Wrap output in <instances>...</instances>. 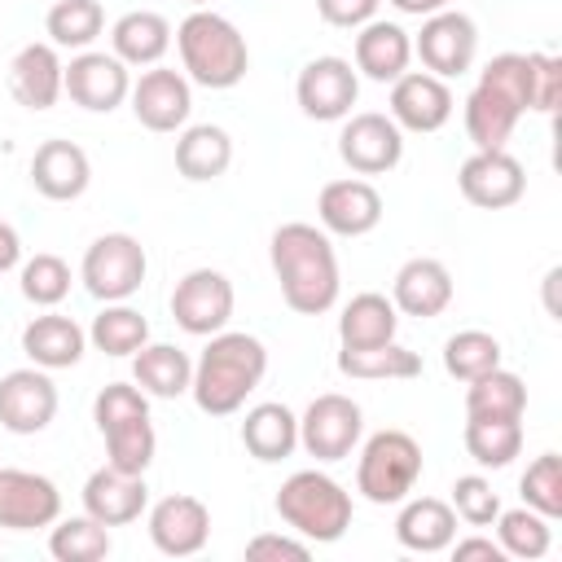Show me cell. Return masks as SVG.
<instances>
[{
  "mask_svg": "<svg viewBox=\"0 0 562 562\" xmlns=\"http://www.w3.org/2000/svg\"><path fill=\"white\" fill-rule=\"evenodd\" d=\"M268 259L281 285V299L299 316H321L338 303V255L325 228L290 220L272 233Z\"/></svg>",
  "mask_w": 562,
  "mask_h": 562,
  "instance_id": "1",
  "label": "cell"
},
{
  "mask_svg": "<svg viewBox=\"0 0 562 562\" xmlns=\"http://www.w3.org/2000/svg\"><path fill=\"white\" fill-rule=\"evenodd\" d=\"M263 373H268V347L255 334L220 329L211 334L206 351L193 364L189 395L206 417H228L246 404V395L263 382Z\"/></svg>",
  "mask_w": 562,
  "mask_h": 562,
  "instance_id": "2",
  "label": "cell"
},
{
  "mask_svg": "<svg viewBox=\"0 0 562 562\" xmlns=\"http://www.w3.org/2000/svg\"><path fill=\"white\" fill-rule=\"evenodd\" d=\"M176 48H180V66L189 83H202L211 92L237 88L250 70V48L246 35L215 9H193L180 26H176Z\"/></svg>",
  "mask_w": 562,
  "mask_h": 562,
  "instance_id": "3",
  "label": "cell"
},
{
  "mask_svg": "<svg viewBox=\"0 0 562 562\" xmlns=\"http://www.w3.org/2000/svg\"><path fill=\"white\" fill-rule=\"evenodd\" d=\"M277 518L307 544H334L351 527V492L325 470H294L277 487Z\"/></svg>",
  "mask_w": 562,
  "mask_h": 562,
  "instance_id": "4",
  "label": "cell"
},
{
  "mask_svg": "<svg viewBox=\"0 0 562 562\" xmlns=\"http://www.w3.org/2000/svg\"><path fill=\"white\" fill-rule=\"evenodd\" d=\"M92 417L105 439V461L119 470L145 474L154 461V448H158V435L149 422V395L132 382H110V386H101Z\"/></svg>",
  "mask_w": 562,
  "mask_h": 562,
  "instance_id": "5",
  "label": "cell"
},
{
  "mask_svg": "<svg viewBox=\"0 0 562 562\" xmlns=\"http://www.w3.org/2000/svg\"><path fill=\"white\" fill-rule=\"evenodd\" d=\"M422 479V443L408 430H378L356 461V492L369 505H400Z\"/></svg>",
  "mask_w": 562,
  "mask_h": 562,
  "instance_id": "6",
  "label": "cell"
},
{
  "mask_svg": "<svg viewBox=\"0 0 562 562\" xmlns=\"http://www.w3.org/2000/svg\"><path fill=\"white\" fill-rule=\"evenodd\" d=\"M145 272H149L145 246L132 233H105V237H97L83 250V263H79V277L88 285V294L101 299V303H127L140 290Z\"/></svg>",
  "mask_w": 562,
  "mask_h": 562,
  "instance_id": "7",
  "label": "cell"
},
{
  "mask_svg": "<svg viewBox=\"0 0 562 562\" xmlns=\"http://www.w3.org/2000/svg\"><path fill=\"white\" fill-rule=\"evenodd\" d=\"M360 435H364V413H360V404L351 395H338V391L316 395L307 404V413L299 417V443H303V452L316 457V461H325V465L351 457L356 443H360Z\"/></svg>",
  "mask_w": 562,
  "mask_h": 562,
  "instance_id": "8",
  "label": "cell"
},
{
  "mask_svg": "<svg viewBox=\"0 0 562 562\" xmlns=\"http://www.w3.org/2000/svg\"><path fill=\"white\" fill-rule=\"evenodd\" d=\"M356 97H360V75H356V66L347 57H334V53L312 57L299 70V79H294V101L316 123L347 119L351 105H356Z\"/></svg>",
  "mask_w": 562,
  "mask_h": 562,
  "instance_id": "9",
  "label": "cell"
},
{
  "mask_svg": "<svg viewBox=\"0 0 562 562\" xmlns=\"http://www.w3.org/2000/svg\"><path fill=\"white\" fill-rule=\"evenodd\" d=\"M413 53L439 79L465 75L474 66V53H479V26L461 9H439V13L422 18V31L413 40Z\"/></svg>",
  "mask_w": 562,
  "mask_h": 562,
  "instance_id": "10",
  "label": "cell"
},
{
  "mask_svg": "<svg viewBox=\"0 0 562 562\" xmlns=\"http://www.w3.org/2000/svg\"><path fill=\"white\" fill-rule=\"evenodd\" d=\"M338 158L356 176H386L404 158V132L395 127L391 114H378V110L347 114V123L338 132Z\"/></svg>",
  "mask_w": 562,
  "mask_h": 562,
  "instance_id": "11",
  "label": "cell"
},
{
  "mask_svg": "<svg viewBox=\"0 0 562 562\" xmlns=\"http://www.w3.org/2000/svg\"><path fill=\"white\" fill-rule=\"evenodd\" d=\"M171 316L184 334L193 338H211L228 325L233 316V281L215 268H193L176 281L171 290Z\"/></svg>",
  "mask_w": 562,
  "mask_h": 562,
  "instance_id": "12",
  "label": "cell"
},
{
  "mask_svg": "<svg viewBox=\"0 0 562 562\" xmlns=\"http://www.w3.org/2000/svg\"><path fill=\"white\" fill-rule=\"evenodd\" d=\"M61 92H66L79 110H88V114H110V110H119V105L127 101L132 75H127V66H123L114 53H92V48H83V53L70 57V66H66V75H61Z\"/></svg>",
  "mask_w": 562,
  "mask_h": 562,
  "instance_id": "13",
  "label": "cell"
},
{
  "mask_svg": "<svg viewBox=\"0 0 562 562\" xmlns=\"http://www.w3.org/2000/svg\"><path fill=\"white\" fill-rule=\"evenodd\" d=\"M461 198L479 211H505L527 193V171L509 149H474L457 171Z\"/></svg>",
  "mask_w": 562,
  "mask_h": 562,
  "instance_id": "14",
  "label": "cell"
},
{
  "mask_svg": "<svg viewBox=\"0 0 562 562\" xmlns=\"http://www.w3.org/2000/svg\"><path fill=\"white\" fill-rule=\"evenodd\" d=\"M61 518V492L48 474L0 465V527L4 531H40Z\"/></svg>",
  "mask_w": 562,
  "mask_h": 562,
  "instance_id": "15",
  "label": "cell"
},
{
  "mask_svg": "<svg viewBox=\"0 0 562 562\" xmlns=\"http://www.w3.org/2000/svg\"><path fill=\"white\" fill-rule=\"evenodd\" d=\"M57 417V386L48 369L26 364L0 378V426L9 435H40Z\"/></svg>",
  "mask_w": 562,
  "mask_h": 562,
  "instance_id": "16",
  "label": "cell"
},
{
  "mask_svg": "<svg viewBox=\"0 0 562 562\" xmlns=\"http://www.w3.org/2000/svg\"><path fill=\"white\" fill-rule=\"evenodd\" d=\"M127 101H132V114H136L140 127H149V132H180L189 123V110H193V88H189V79L180 70L149 66L132 83Z\"/></svg>",
  "mask_w": 562,
  "mask_h": 562,
  "instance_id": "17",
  "label": "cell"
},
{
  "mask_svg": "<svg viewBox=\"0 0 562 562\" xmlns=\"http://www.w3.org/2000/svg\"><path fill=\"white\" fill-rule=\"evenodd\" d=\"M391 119L400 132H439L452 119V88L430 70H404L391 83Z\"/></svg>",
  "mask_w": 562,
  "mask_h": 562,
  "instance_id": "18",
  "label": "cell"
},
{
  "mask_svg": "<svg viewBox=\"0 0 562 562\" xmlns=\"http://www.w3.org/2000/svg\"><path fill=\"white\" fill-rule=\"evenodd\" d=\"M316 220L334 237H364L382 224V193L360 176L329 180L316 198Z\"/></svg>",
  "mask_w": 562,
  "mask_h": 562,
  "instance_id": "19",
  "label": "cell"
},
{
  "mask_svg": "<svg viewBox=\"0 0 562 562\" xmlns=\"http://www.w3.org/2000/svg\"><path fill=\"white\" fill-rule=\"evenodd\" d=\"M149 540L167 558H193L211 540V509L198 496H184V492L162 496L149 509Z\"/></svg>",
  "mask_w": 562,
  "mask_h": 562,
  "instance_id": "20",
  "label": "cell"
},
{
  "mask_svg": "<svg viewBox=\"0 0 562 562\" xmlns=\"http://www.w3.org/2000/svg\"><path fill=\"white\" fill-rule=\"evenodd\" d=\"M83 514H92L97 522L105 527H127L145 514L149 505V487H145V474H132V470H119V465H101L88 474L83 483Z\"/></svg>",
  "mask_w": 562,
  "mask_h": 562,
  "instance_id": "21",
  "label": "cell"
},
{
  "mask_svg": "<svg viewBox=\"0 0 562 562\" xmlns=\"http://www.w3.org/2000/svg\"><path fill=\"white\" fill-rule=\"evenodd\" d=\"M391 303L395 312L404 316H417V321H435L439 312H448L452 303V272L430 259V255H417L408 263H400L395 281H391Z\"/></svg>",
  "mask_w": 562,
  "mask_h": 562,
  "instance_id": "22",
  "label": "cell"
},
{
  "mask_svg": "<svg viewBox=\"0 0 562 562\" xmlns=\"http://www.w3.org/2000/svg\"><path fill=\"white\" fill-rule=\"evenodd\" d=\"M61 57L57 44H22L9 61V92L26 110H53L61 97Z\"/></svg>",
  "mask_w": 562,
  "mask_h": 562,
  "instance_id": "23",
  "label": "cell"
},
{
  "mask_svg": "<svg viewBox=\"0 0 562 562\" xmlns=\"http://www.w3.org/2000/svg\"><path fill=\"white\" fill-rule=\"evenodd\" d=\"M88 180H92V162H88V154L75 140H44L31 154V184L48 202H75V198H83Z\"/></svg>",
  "mask_w": 562,
  "mask_h": 562,
  "instance_id": "24",
  "label": "cell"
},
{
  "mask_svg": "<svg viewBox=\"0 0 562 562\" xmlns=\"http://www.w3.org/2000/svg\"><path fill=\"white\" fill-rule=\"evenodd\" d=\"M413 61V40L400 22H364L356 35V75L373 79V83H395Z\"/></svg>",
  "mask_w": 562,
  "mask_h": 562,
  "instance_id": "25",
  "label": "cell"
},
{
  "mask_svg": "<svg viewBox=\"0 0 562 562\" xmlns=\"http://www.w3.org/2000/svg\"><path fill=\"white\" fill-rule=\"evenodd\" d=\"M395 518V540L413 553H439L457 540V514L439 496H404Z\"/></svg>",
  "mask_w": 562,
  "mask_h": 562,
  "instance_id": "26",
  "label": "cell"
},
{
  "mask_svg": "<svg viewBox=\"0 0 562 562\" xmlns=\"http://www.w3.org/2000/svg\"><path fill=\"white\" fill-rule=\"evenodd\" d=\"M83 347H88V334H83L70 316H61V312H44V316H35V321L22 329V351H26V360L40 364V369H48V373L79 364V360H83Z\"/></svg>",
  "mask_w": 562,
  "mask_h": 562,
  "instance_id": "27",
  "label": "cell"
},
{
  "mask_svg": "<svg viewBox=\"0 0 562 562\" xmlns=\"http://www.w3.org/2000/svg\"><path fill=\"white\" fill-rule=\"evenodd\" d=\"M110 44L123 66H158L171 48V22L154 9H132L110 26Z\"/></svg>",
  "mask_w": 562,
  "mask_h": 562,
  "instance_id": "28",
  "label": "cell"
},
{
  "mask_svg": "<svg viewBox=\"0 0 562 562\" xmlns=\"http://www.w3.org/2000/svg\"><path fill=\"white\" fill-rule=\"evenodd\" d=\"M233 162V136L215 123H193L180 132L176 140V171L193 184H206V180H220Z\"/></svg>",
  "mask_w": 562,
  "mask_h": 562,
  "instance_id": "29",
  "label": "cell"
},
{
  "mask_svg": "<svg viewBox=\"0 0 562 562\" xmlns=\"http://www.w3.org/2000/svg\"><path fill=\"white\" fill-rule=\"evenodd\" d=\"M241 443H246V452H250L255 461H263V465L285 461V457L299 448V417H294L285 404H277V400L255 404V408L246 413V422H241Z\"/></svg>",
  "mask_w": 562,
  "mask_h": 562,
  "instance_id": "30",
  "label": "cell"
},
{
  "mask_svg": "<svg viewBox=\"0 0 562 562\" xmlns=\"http://www.w3.org/2000/svg\"><path fill=\"white\" fill-rule=\"evenodd\" d=\"M132 378H136V386H140L145 395H154V400H176V395H184L189 382H193V360H189L180 347H171V342H145V347L132 356Z\"/></svg>",
  "mask_w": 562,
  "mask_h": 562,
  "instance_id": "31",
  "label": "cell"
},
{
  "mask_svg": "<svg viewBox=\"0 0 562 562\" xmlns=\"http://www.w3.org/2000/svg\"><path fill=\"white\" fill-rule=\"evenodd\" d=\"M338 373L360 378V382H408L422 373V356L408 351L404 342H378V347H342L338 351Z\"/></svg>",
  "mask_w": 562,
  "mask_h": 562,
  "instance_id": "32",
  "label": "cell"
},
{
  "mask_svg": "<svg viewBox=\"0 0 562 562\" xmlns=\"http://www.w3.org/2000/svg\"><path fill=\"white\" fill-rule=\"evenodd\" d=\"M395 329H400V312H395V303H391L386 294H378V290L356 294V299L342 307V316H338V338H342V347H378V342H391Z\"/></svg>",
  "mask_w": 562,
  "mask_h": 562,
  "instance_id": "33",
  "label": "cell"
},
{
  "mask_svg": "<svg viewBox=\"0 0 562 562\" xmlns=\"http://www.w3.org/2000/svg\"><path fill=\"white\" fill-rule=\"evenodd\" d=\"M465 452L483 470H505L522 452V417H465Z\"/></svg>",
  "mask_w": 562,
  "mask_h": 562,
  "instance_id": "34",
  "label": "cell"
},
{
  "mask_svg": "<svg viewBox=\"0 0 562 562\" xmlns=\"http://www.w3.org/2000/svg\"><path fill=\"white\" fill-rule=\"evenodd\" d=\"M518 119L522 114L487 83H474V92L465 97V136L474 140V149H505Z\"/></svg>",
  "mask_w": 562,
  "mask_h": 562,
  "instance_id": "35",
  "label": "cell"
},
{
  "mask_svg": "<svg viewBox=\"0 0 562 562\" xmlns=\"http://www.w3.org/2000/svg\"><path fill=\"white\" fill-rule=\"evenodd\" d=\"M88 342L97 351H105V356H136L149 342V321L136 307H127V303H105L92 316Z\"/></svg>",
  "mask_w": 562,
  "mask_h": 562,
  "instance_id": "36",
  "label": "cell"
},
{
  "mask_svg": "<svg viewBox=\"0 0 562 562\" xmlns=\"http://www.w3.org/2000/svg\"><path fill=\"white\" fill-rule=\"evenodd\" d=\"M527 413V386L509 369H492L470 382L465 391V417H522Z\"/></svg>",
  "mask_w": 562,
  "mask_h": 562,
  "instance_id": "37",
  "label": "cell"
},
{
  "mask_svg": "<svg viewBox=\"0 0 562 562\" xmlns=\"http://www.w3.org/2000/svg\"><path fill=\"white\" fill-rule=\"evenodd\" d=\"M110 549H114L110 527L97 522L92 514H75V518H57L53 522L48 553L57 562H101V558H110Z\"/></svg>",
  "mask_w": 562,
  "mask_h": 562,
  "instance_id": "38",
  "label": "cell"
},
{
  "mask_svg": "<svg viewBox=\"0 0 562 562\" xmlns=\"http://www.w3.org/2000/svg\"><path fill=\"white\" fill-rule=\"evenodd\" d=\"M496 544L505 549V558L536 562V558L549 553V544H553V527H549V518L536 514L531 505L501 509V514H496Z\"/></svg>",
  "mask_w": 562,
  "mask_h": 562,
  "instance_id": "39",
  "label": "cell"
},
{
  "mask_svg": "<svg viewBox=\"0 0 562 562\" xmlns=\"http://www.w3.org/2000/svg\"><path fill=\"white\" fill-rule=\"evenodd\" d=\"M44 31H48V44L83 53L105 31V9L97 0H53Z\"/></svg>",
  "mask_w": 562,
  "mask_h": 562,
  "instance_id": "40",
  "label": "cell"
},
{
  "mask_svg": "<svg viewBox=\"0 0 562 562\" xmlns=\"http://www.w3.org/2000/svg\"><path fill=\"white\" fill-rule=\"evenodd\" d=\"M501 364V342L487 329H461L443 342V369L457 382H474Z\"/></svg>",
  "mask_w": 562,
  "mask_h": 562,
  "instance_id": "41",
  "label": "cell"
},
{
  "mask_svg": "<svg viewBox=\"0 0 562 562\" xmlns=\"http://www.w3.org/2000/svg\"><path fill=\"white\" fill-rule=\"evenodd\" d=\"M479 83H487L492 92H501L518 114L536 110V83H531V53H496L483 70Z\"/></svg>",
  "mask_w": 562,
  "mask_h": 562,
  "instance_id": "42",
  "label": "cell"
},
{
  "mask_svg": "<svg viewBox=\"0 0 562 562\" xmlns=\"http://www.w3.org/2000/svg\"><path fill=\"white\" fill-rule=\"evenodd\" d=\"M70 294V263L61 255H31L22 263V299H31L35 307H57Z\"/></svg>",
  "mask_w": 562,
  "mask_h": 562,
  "instance_id": "43",
  "label": "cell"
},
{
  "mask_svg": "<svg viewBox=\"0 0 562 562\" xmlns=\"http://www.w3.org/2000/svg\"><path fill=\"white\" fill-rule=\"evenodd\" d=\"M518 492H522V505H531L536 514H544L549 522L562 514V457L558 452H540L522 479H518Z\"/></svg>",
  "mask_w": 562,
  "mask_h": 562,
  "instance_id": "44",
  "label": "cell"
},
{
  "mask_svg": "<svg viewBox=\"0 0 562 562\" xmlns=\"http://www.w3.org/2000/svg\"><path fill=\"white\" fill-rule=\"evenodd\" d=\"M452 514L461 518V522H470V527H492L496 522V514H501V496L492 492V483L483 479V474H461L457 483H452Z\"/></svg>",
  "mask_w": 562,
  "mask_h": 562,
  "instance_id": "45",
  "label": "cell"
},
{
  "mask_svg": "<svg viewBox=\"0 0 562 562\" xmlns=\"http://www.w3.org/2000/svg\"><path fill=\"white\" fill-rule=\"evenodd\" d=\"M531 83H536V110L553 114L558 101H562V57L531 53Z\"/></svg>",
  "mask_w": 562,
  "mask_h": 562,
  "instance_id": "46",
  "label": "cell"
},
{
  "mask_svg": "<svg viewBox=\"0 0 562 562\" xmlns=\"http://www.w3.org/2000/svg\"><path fill=\"white\" fill-rule=\"evenodd\" d=\"M378 4H382V0H316V13H321L329 26L360 31L364 22L378 18Z\"/></svg>",
  "mask_w": 562,
  "mask_h": 562,
  "instance_id": "47",
  "label": "cell"
},
{
  "mask_svg": "<svg viewBox=\"0 0 562 562\" xmlns=\"http://www.w3.org/2000/svg\"><path fill=\"white\" fill-rule=\"evenodd\" d=\"M246 558H294V562H307L312 558V544L299 536H277V531H263L246 544Z\"/></svg>",
  "mask_w": 562,
  "mask_h": 562,
  "instance_id": "48",
  "label": "cell"
},
{
  "mask_svg": "<svg viewBox=\"0 0 562 562\" xmlns=\"http://www.w3.org/2000/svg\"><path fill=\"white\" fill-rule=\"evenodd\" d=\"M457 562H470V558H487V562H505V549L492 540V536H465V540H452L448 544Z\"/></svg>",
  "mask_w": 562,
  "mask_h": 562,
  "instance_id": "49",
  "label": "cell"
},
{
  "mask_svg": "<svg viewBox=\"0 0 562 562\" xmlns=\"http://www.w3.org/2000/svg\"><path fill=\"white\" fill-rule=\"evenodd\" d=\"M18 263H22V237H18V228L9 220H0V277L9 268H18Z\"/></svg>",
  "mask_w": 562,
  "mask_h": 562,
  "instance_id": "50",
  "label": "cell"
},
{
  "mask_svg": "<svg viewBox=\"0 0 562 562\" xmlns=\"http://www.w3.org/2000/svg\"><path fill=\"white\" fill-rule=\"evenodd\" d=\"M400 13H408V18H430V13H439V9H448L452 0H391Z\"/></svg>",
  "mask_w": 562,
  "mask_h": 562,
  "instance_id": "51",
  "label": "cell"
},
{
  "mask_svg": "<svg viewBox=\"0 0 562 562\" xmlns=\"http://www.w3.org/2000/svg\"><path fill=\"white\" fill-rule=\"evenodd\" d=\"M184 4H193V9H211V0H184Z\"/></svg>",
  "mask_w": 562,
  "mask_h": 562,
  "instance_id": "52",
  "label": "cell"
}]
</instances>
